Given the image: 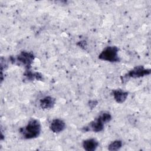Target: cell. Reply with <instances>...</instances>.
<instances>
[{"label":"cell","instance_id":"obj_3","mask_svg":"<svg viewBox=\"0 0 151 151\" xmlns=\"http://www.w3.org/2000/svg\"><path fill=\"white\" fill-rule=\"evenodd\" d=\"M34 60V55L32 53L29 52L22 51L20 53L19 55L17 57V60L19 63H21L25 67H26L28 70H29L31 67V64Z\"/></svg>","mask_w":151,"mask_h":151},{"label":"cell","instance_id":"obj_1","mask_svg":"<svg viewBox=\"0 0 151 151\" xmlns=\"http://www.w3.org/2000/svg\"><path fill=\"white\" fill-rule=\"evenodd\" d=\"M20 132L25 139L35 138L39 136L41 132L40 123L36 119H31L24 128L20 129Z\"/></svg>","mask_w":151,"mask_h":151},{"label":"cell","instance_id":"obj_7","mask_svg":"<svg viewBox=\"0 0 151 151\" xmlns=\"http://www.w3.org/2000/svg\"><path fill=\"white\" fill-rule=\"evenodd\" d=\"M99 146V142L94 139H88L83 142V147L87 151H94Z\"/></svg>","mask_w":151,"mask_h":151},{"label":"cell","instance_id":"obj_9","mask_svg":"<svg viewBox=\"0 0 151 151\" xmlns=\"http://www.w3.org/2000/svg\"><path fill=\"white\" fill-rule=\"evenodd\" d=\"M113 93L114 100L119 103H123L128 96L127 92L122 91V90H115L113 91Z\"/></svg>","mask_w":151,"mask_h":151},{"label":"cell","instance_id":"obj_8","mask_svg":"<svg viewBox=\"0 0 151 151\" xmlns=\"http://www.w3.org/2000/svg\"><path fill=\"white\" fill-rule=\"evenodd\" d=\"M55 100L51 96H46L40 100V106L44 109H50L53 107Z\"/></svg>","mask_w":151,"mask_h":151},{"label":"cell","instance_id":"obj_6","mask_svg":"<svg viewBox=\"0 0 151 151\" xmlns=\"http://www.w3.org/2000/svg\"><path fill=\"white\" fill-rule=\"evenodd\" d=\"M65 127L64 122L59 119H54L50 126V128L54 133H59L62 132Z\"/></svg>","mask_w":151,"mask_h":151},{"label":"cell","instance_id":"obj_2","mask_svg":"<svg viewBox=\"0 0 151 151\" xmlns=\"http://www.w3.org/2000/svg\"><path fill=\"white\" fill-rule=\"evenodd\" d=\"M117 53V47L115 46L107 47L99 54V58L109 62H117L119 61Z\"/></svg>","mask_w":151,"mask_h":151},{"label":"cell","instance_id":"obj_4","mask_svg":"<svg viewBox=\"0 0 151 151\" xmlns=\"http://www.w3.org/2000/svg\"><path fill=\"white\" fill-rule=\"evenodd\" d=\"M150 73V69H146L143 66H137L133 70H130L124 77H133L137 78L148 75Z\"/></svg>","mask_w":151,"mask_h":151},{"label":"cell","instance_id":"obj_10","mask_svg":"<svg viewBox=\"0 0 151 151\" xmlns=\"http://www.w3.org/2000/svg\"><path fill=\"white\" fill-rule=\"evenodd\" d=\"M122 146V142L119 140H116L112 142L108 147L109 150H117L121 148Z\"/></svg>","mask_w":151,"mask_h":151},{"label":"cell","instance_id":"obj_5","mask_svg":"<svg viewBox=\"0 0 151 151\" xmlns=\"http://www.w3.org/2000/svg\"><path fill=\"white\" fill-rule=\"evenodd\" d=\"M104 123L101 120L100 117L99 116L94 120L90 122V124L86 126L85 128H83L85 132L86 131H93L95 132H99L101 131L103 129Z\"/></svg>","mask_w":151,"mask_h":151}]
</instances>
